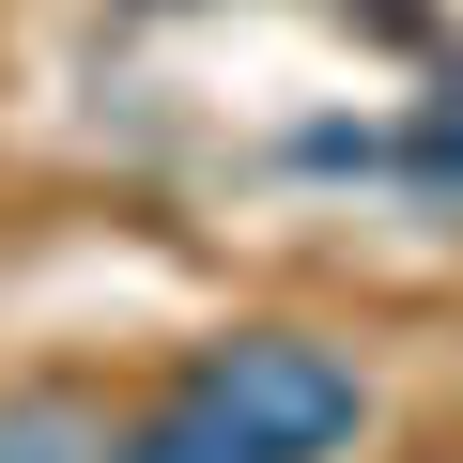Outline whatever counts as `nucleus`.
I'll return each instance as SVG.
<instances>
[{
	"instance_id": "obj_3",
	"label": "nucleus",
	"mask_w": 463,
	"mask_h": 463,
	"mask_svg": "<svg viewBox=\"0 0 463 463\" xmlns=\"http://www.w3.org/2000/svg\"><path fill=\"white\" fill-rule=\"evenodd\" d=\"M0 463H109V432L78 402H0Z\"/></svg>"
},
{
	"instance_id": "obj_2",
	"label": "nucleus",
	"mask_w": 463,
	"mask_h": 463,
	"mask_svg": "<svg viewBox=\"0 0 463 463\" xmlns=\"http://www.w3.org/2000/svg\"><path fill=\"white\" fill-rule=\"evenodd\" d=\"M109 463H279V448H248V432H232V417H201L185 386L139 417V432H109Z\"/></svg>"
},
{
	"instance_id": "obj_1",
	"label": "nucleus",
	"mask_w": 463,
	"mask_h": 463,
	"mask_svg": "<svg viewBox=\"0 0 463 463\" xmlns=\"http://www.w3.org/2000/svg\"><path fill=\"white\" fill-rule=\"evenodd\" d=\"M185 402L232 417L248 448H279V463H340V448L371 432V371H355L340 340H294V325L201 340V355H185Z\"/></svg>"
}]
</instances>
